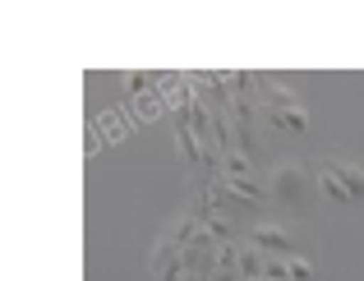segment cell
Instances as JSON below:
<instances>
[{
  "mask_svg": "<svg viewBox=\"0 0 364 281\" xmlns=\"http://www.w3.org/2000/svg\"><path fill=\"white\" fill-rule=\"evenodd\" d=\"M213 281H245V277L235 272V267H217V277H213Z\"/></svg>",
  "mask_w": 364,
  "mask_h": 281,
  "instance_id": "9",
  "label": "cell"
},
{
  "mask_svg": "<svg viewBox=\"0 0 364 281\" xmlns=\"http://www.w3.org/2000/svg\"><path fill=\"white\" fill-rule=\"evenodd\" d=\"M263 267H267V254L245 240V245H240V277L245 281H263Z\"/></svg>",
  "mask_w": 364,
  "mask_h": 281,
  "instance_id": "6",
  "label": "cell"
},
{
  "mask_svg": "<svg viewBox=\"0 0 364 281\" xmlns=\"http://www.w3.org/2000/svg\"><path fill=\"white\" fill-rule=\"evenodd\" d=\"M318 193H323V198H332V203H350V193H346V185H341V180L332 176L328 166H318Z\"/></svg>",
  "mask_w": 364,
  "mask_h": 281,
  "instance_id": "7",
  "label": "cell"
},
{
  "mask_svg": "<svg viewBox=\"0 0 364 281\" xmlns=\"http://www.w3.org/2000/svg\"><path fill=\"white\" fill-rule=\"evenodd\" d=\"M198 235H203V226H198V217H194V212H185V217H176V221H171L166 230H161V240H171L176 249H189V245H194Z\"/></svg>",
  "mask_w": 364,
  "mask_h": 281,
  "instance_id": "3",
  "label": "cell"
},
{
  "mask_svg": "<svg viewBox=\"0 0 364 281\" xmlns=\"http://www.w3.org/2000/svg\"><path fill=\"white\" fill-rule=\"evenodd\" d=\"M323 166H328L332 176L346 185L350 198H364V171H360V166H350V161H323Z\"/></svg>",
  "mask_w": 364,
  "mask_h": 281,
  "instance_id": "5",
  "label": "cell"
},
{
  "mask_svg": "<svg viewBox=\"0 0 364 281\" xmlns=\"http://www.w3.org/2000/svg\"><path fill=\"white\" fill-rule=\"evenodd\" d=\"M291 281H314V258H291Z\"/></svg>",
  "mask_w": 364,
  "mask_h": 281,
  "instance_id": "8",
  "label": "cell"
},
{
  "mask_svg": "<svg viewBox=\"0 0 364 281\" xmlns=\"http://www.w3.org/2000/svg\"><path fill=\"white\" fill-rule=\"evenodd\" d=\"M176 281H213V277H198V272H180Z\"/></svg>",
  "mask_w": 364,
  "mask_h": 281,
  "instance_id": "10",
  "label": "cell"
},
{
  "mask_svg": "<svg viewBox=\"0 0 364 281\" xmlns=\"http://www.w3.org/2000/svg\"><path fill=\"white\" fill-rule=\"evenodd\" d=\"M267 120H272V129H282V134H304V129H309V111H304V106L267 111Z\"/></svg>",
  "mask_w": 364,
  "mask_h": 281,
  "instance_id": "4",
  "label": "cell"
},
{
  "mask_svg": "<svg viewBox=\"0 0 364 281\" xmlns=\"http://www.w3.org/2000/svg\"><path fill=\"white\" fill-rule=\"evenodd\" d=\"M267 193H272L282 208H300L309 198V176H304L300 161H277L272 166V180H267Z\"/></svg>",
  "mask_w": 364,
  "mask_h": 281,
  "instance_id": "1",
  "label": "cell"
},
{
  "mask_svg": "<svg viewBox=\"0 0 364 281\" xmlns=\"http://www.w3.org/2000/svg\"><path fill=\"white\" fill-rule=\"evenodd\" d=\"M249 245L263 249L267 258H300V249H295V235L286 226H272V221H258L254 230H249Z\"/></svg>",
  "mask_w": 364,
  "mask_h": 281,
  "instance_id": "2",
  "label": "cell"
}]
</instances>
